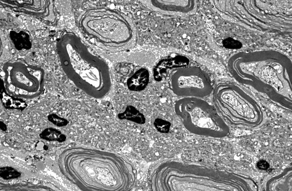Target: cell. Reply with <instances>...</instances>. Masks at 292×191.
I'll return each instance as SVG.
<instances>
[{"instance_id":"cell-11","label":"cell","mask_w":292,"mask_h":191,"mask_svg":"<svg viewBox=\"0 0 292 191\" xmlns=\"http://www.w3.org/2000/svg\"><path fill=\"white\" fill-rule=\"evenodd\" d=\"M189 63V60L183 55H175L164 58L160 61L153 70L155 79L160 81L167 77L170 73L174 70L186 67Z\"/></svg>"},{"instance_id":"cell-6","label":"cell","mask_w":292,"mask_h":191,"mask_svg":"<svg viewBox=\"0 0 292 191\" xmlns=\"http://www.w3.org/2000/svg\"><path fill=\"white\" fill-rule=\"evenodd\" d=\"M174 110L184 127L190 133L215 139L229 134V128L215 107L202 98L183 97Z\"/></svg>"},{"instance_id":"cell-15","label":"cell","mask_w":292,"mask_h":191,"mask_svg":"<svg viewBox=\"0 0 292 191\" xmlns=\"http://www.w3.org/2000/svg\"><path fill=\"white\" fill-rule=\"evenodd\" d=\"M9 36L15 47L18 50L29 49L31 47L30 38L27 32L23 31H11Z\"/></svg>"},{"instance_id":"cell-5","label":"cell","mask_w":292,"mask_h":191,"mask_svg":"<svg viewBox=\"0 0 292 191\" xmlns=\"http://www.w3.org/2000/svg\"><path fill=\"white\" fill-rule=\"evenodd\" d=\"M213 101L219 115L232 125L253 128L263 121L258 103L235 84H219L213 90Z\"/></svg>"},{"instance_id":"cell-3","label":"cell","mask_w":292,"mask_h":191,"mask_svg":"<svg viewBox=\"0 0 292 191\" xmlns=\"http://www.w3.org/2000/svg\"><path fill=\"white\" fill-rule=\"evenodd\" d=\"M56 49L64 72L77 87L95 98L109 93L112 82L107 64L75 33L63 32L57 40Z\"/></svg>"},{"instance_id":"cell-16","label":"cell","mask_w":292,"mask_h":191,"mask_svg":"<svg viewBox=\"0 0 292 191\" xmlns=\"http://www.w3.org/2000/svg\"><path fill=\"white\" fill-rule=\"evenodd\" d=\"M40 137L43 139L50 141L62 142L65 139L64 135L59 131L52 128L45 129L40 134Z\"/></svg>"},{"instance_id":"cell-7","label":"cell","mask_w":292,"mask_h":191,"mask_svg":"<svg viewBox=\"0 0 292 191\" xmlns=\"http://www.w3.org/2000/svg\"><path fill=\"white\" fill-rule=\"evenodd\" d=\"M1 86L10 95L21 99H32L43 91L44 70L21 61L7 62L0 72Z\"/></svg>"},{"instance_id":"cell-14","label":"cell","mask_w":292,"mask_h":191,"mask_svg":"<svg viewBox=\"0 0 292 191\" xmlns=\"http://www.w3.org/2000/svg\"><path fill=\"white\" fill-rule=\"evenodd\" d=\"M1 101L4 106L11 109L23 110L27 104L23 99L17 98L8 94L1 86Z\"/></svg>"},{"instance_id":"cell-1","label":"cell","mask_w":292,"mask_h":191,"mask_svg":"<svg viewBox=\"0 0 292 191\" xmlns=\"http://www.w3.org/2000/svg\"><path fill=\"white\" fill-rule=\"evenodd\" d=\"M58 164L63 176L81 191H130L137 181L133 165L108 151L71 147L60 154Z\"/></svg>"},{"instance_id":"cell-2","label":"cell","mask_w":292,"mask_h":191,"mask_svg":"<svg viewBox=\"0 0 292 191\" xmlns=\"http://www.w3.org/2000/svg\"><path fill=\"white\" fill-rule=\"evenodd\" d=\"M292 61L273 50L231 56L228 69L239 82L250 86L282 107L292 109Z\"/></svg>"},{"instance_id":"cell-10","label":"cell","mask_w":292,"mask_h":191,"mask_svg":"<svg viewBox=\"0 0 292 191\" xmlns=\"http://www.w3.org/2000/svg\"><path fill=\"white\" fill-rule=\"evenodd\" d=\"M143 4L149 9L167 15H180L193 12L196 1L189 0H146Z\"/></svg>"},{"instance_id":"cell-13","label":"cell","mask_w":292,"mask_h":191,"mask_svg":"<svg viewBox=\"0 0 292 191\" xmlns=\"http://www.w3.org/2000/svg\"><path fill=\"white\" fill-rule=\"evenodd\" d=\"M149 72L145 68L137 70L127 81L128 89L132 91L139 92L144 90L149 81Z\"/></svg>"},{"instance_id":"cell-12","label":"cell","mask_w":292,"mask_h":191,"mask_svg":"<svg viewBox=\"0 0 292 191\" xmlns=\"http://www.w3.org/2000/svg\"><path fill=\"white\" fill-rule=\"evenodd\" d=\"M0 191H61L47 184L33 182L0 183Z\"/></svg>"},{"instance_id":"cell-8","label":"cell","mask_w":292,"mask_h":191,"mask_svg":"<svg viewBox=\"0 0 292 191\" xmlns=\"http://www.w3.org/2000/svg\"><path fill=\"white\" fill-rule=\"evenodd\" d=\"M169 86L176 95L183 97L203 98L209 96L213 88L208 74L196 66H186L174 70Z\"/></svg>"},{"instance_id":"cell-9","label":"cell","mask_w":292,"mask_h":191,"mask_svg":"<svg viewBox=\"0 0 292 191\" xmlns=\"http://www.w3.org/2000/svg\"><path fill=\"white\" fill-rule=\"evenodd\" d=\"M0 2L14 12L32 16L49 25H55L58 20L53 0H1Z\"/></svg>"},{"instance_id":"cell-17","label":"cell","mask_w":292,"mask_h":191,"mask_svg":"<svg viewBox=\"0 0 292 191\" xmlns=\"http://www.w3.org/2000/svg\"><path fill=\"white\" fill-rule=\"evenodd\" d=\"M223 46L228 49H239L242 47L241 43L231 37L227 38L222 41Z\"/></svg>"},{"instance_id":"cell-4","label":"cell","mask_w":292,"mask_h":191,"mask_svg":"<svg viewBox=\"0 0 292 191\" xmlns=\"http://www.w3.org/2000/svg\"><path fill=\"white\" fill-rule=\"evenodd\" d=\"M79 24L87 37L111 51L128 49L136 40V30L131 20L114 9H88L81 15Z\"/></svg>"},{"instance_id":"cell-18","label":"cell","mask_w":292,"mask_h":191,"mask_svg":"<svg viewBox=\"0 0 292 191\" xmlns=\"http://www.w3.org/2000/svg\"><path fill=\"white\" fill-rule=\"evenodd\" d=\"M49 119V120L53 122L54 124L59 126L64 125L67 123V121L65 119L55 115H50Z\"/></svg>"}]
</instances>
